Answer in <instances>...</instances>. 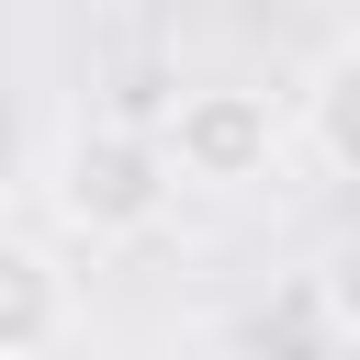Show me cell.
Here are the masks:
<instances>
[{
  "instance_id": "obj_6",
  "label": "cell",
  "mask_w": 360,
  "mask_h": 360,
  "mask_svg": "<svg viewBox=\"0 0 360 360\" xmlns=\"http://www.w3.org/2000/svg\"><path fill=\"white\" fill-rule=\"evenodd\" d=\"M180 360H248V349H180Z\"/></svg>"
},
{
  "instance_id": "obj_4",
  "label": "cell",
  "mask_w": 360,
  "mask_h": 360,
  "mask_svg": "<svg viewBox=\"0 0 360 360\" xmlns=\"http://www.w3.org/2000/svg\"><path fill=\"white\" fill-rule=\"evenodd\" d=\"M304 146H315L338 180H360V45H338V56L304 79Z\"/></svg>"
},
{
  "instance_id": "obj_2",
  "label": "cell",
  "mask_w": 360,
  "mask_h": 360,
  "mask_svg": "<svg viewBox=\"0 0 360 360\" xmlns=\"http://www.w3.org/2000/svg\"><path fill=\"white\" fill-rule=\"evenodd\" d=\"M281 135H292L281 101L248 90V79H202V90H180V101L158 112L169 169L202 180V191H248V180H270V169H281Z\"/></svg>"
},
{
  "instance_id": "obj_5",
  "label": "cell",
  "mask_w": 360,
  "mask_h": 360,
  "mask_svg": "<svg viewBox=\"0 0 360 360\" xmlns=\"http://www.w3.org/2000/svg\"><path fill=\"white\" fill-rule=\"evenodd\" d=\"M315 315H326L338 349H360V225L326 236V259H315Z\"/></svg>"
},
{
  "instance_id": "obj_1",
  "label": "cell",
  "mask_w": 360,
  "mask_h": 360,
  "mask_svg": "<svg viewBox=\"0 0 360 360\" xmlns=\"http://www.w3.org/2000/svg\"><path fill=\"white\" fill-rule=\"evenodd\" d=\"M45 202H56V225H68L79 248H135V236L169 225L180 169H169V146H158L146 124H79V135H56V158H45Z\"/></svg>"
},
{
  "instance_id": "obj_3",
  "label": "cell",
  "mask_w": 360,
  "mask_h": 360,
  "mask_svg": "<svg viewBox=\"0 0 360 360\" xmlns=\"http://www.w3.org/2000/svg\"><path fill=\"white\" fill-rule=\"evenodd\" d=\"M68 338H79V281H68V259L0 225V360H45V349H68Z\"/></svg>"
}]
</instances>
